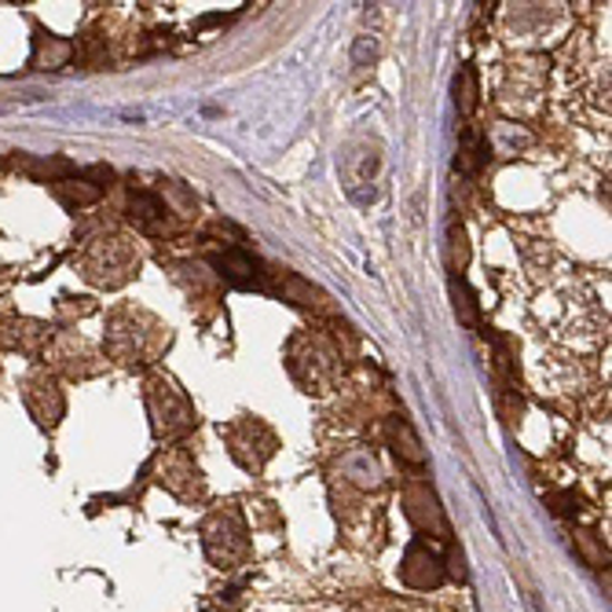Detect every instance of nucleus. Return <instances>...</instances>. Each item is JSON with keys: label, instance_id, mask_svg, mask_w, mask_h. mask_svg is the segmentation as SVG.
Returning a JSON list of instances; mask_svg holds the SVG:
<instances>
[{"label": "nucleus", "instance_id": "1", "mask_svg": "<svg viewBox=\"0 0 612 612\" xmlns=\"http://www.w3.org/2000/svg\"><path fill=\"white\" fill-rule=\"evenodd\" d=\"M140 272V257L129 247L126 239L110 235V239H96L89 250L81 253V275L89 279L92 287L114 290L121 283H129L132 275Z\"/></svg>", "mask_w": 612, "mask_h": 612}, {"label": "nucleus", "instance_id": "2", "mask_svg": "<svg viewBox=\"0 0 612 612\" xmlns=\"http://www.w3.org/2000/svg\"><path fill=\"white\" fill-rule=\"evenodd\" d=\"M165 341V330L158 327L151 315L143 312H118L114 320H110V330H107V349L110 357L121 360V363H137V360H147L154 357L158 349H162Z\"/></svg>", "mask_w": 612, "mask_h": 612}, {"label": "nucleus", "instance_id": "3", "mask_svg": "<svg viewBox=\"0 0 612 612\" xmlns=\"http://www.w3.org/2000/svg\"><path fill=\"white\" fill-rule=\"evenodd\" d=\"M202 535H205V554H210L213 565L220 569L239 565V561L250 554L247 524H242L239 513H217V518L205 521Z\"/></svg>", "mask_w": 612, "mask_h": 612}, {"label": "nucleus", "instance_id": "4", "mask_svg": "<svg viewBox=\"0 0 612 612\" xmlns=\"http://www.w3.org/2000/svg\"><path fill=\"white\" fill-rule=\"evenodd\" d=\"M22 403H27V411L33 414V422L44 425V430L59 425V419H63V411H67L63 389L56 385V378L48 371L27 374V382H22Z\"/></svg>", "mask_w": 612, "mask_h": 612}, {"label": "nucleus", "instance_id": "5", "mask_svg": "<svg viewBox=\"0 0 612 612\" xmlns=\"http://www.w3.org/2000/svg\"><path fill=\"white\" fill-rule=\"evenodd\" d=\"M151 414L158 422V430H162L165 437H177V433H188L194 425V411L188 408V400H183V393L177 385L169 382H158L154 393H151Z\"/></svg>", "mask_w": 612, "mask_h": 612}, {"label": "nucleus", "instance_id": "6", "mask_svg": "<svg viewBox=\"0 0 612 612\" xmlns=\"http://www.w3.org/2000/svg\"><path fill=\"white\" fill-rule=\"evenodd\" d=\"M400 576L408 586H419V591H433V586L444 583V561L425 543H411L408 554H403V569Z\"/></svg>", "mask_w": 612, "mask_h": 612}, {"label": "nucleus", "instance_id": "7", "mask_svg": "<svg viewBox=\"0 0 612 612\" xmlns=\"http://www.w3.org/2000/svg\"><path fill=\"white\" fill-rule=\"evenodd\" d=\"M403 503H408V518H411L414 524H419L422 532H437L440 540H444V535H448V521H444V513H440L437 495L430 492V488H425V484L408 488Z\"/></svg>", "mask_w": 612, "mask_h": 612}, {"label": "nucleus", "instance_id": "8", "mask_svg": "<svg viewBox=\"0 0 612 612\" xmlns=\"http://www.w3.org/2000/svg\"><path fill=\"white\" fill-rule=\"evenodd\" d=\"M48 334L30 320H0V345L19 349V352H37Z\"/></svg>", "mask_w": 612, "mask_h": 612}, {"label": "nucleus", "instance_id": "9", "mask_svg": "<svg viewBox=\"0 0 612 612\" xmlns=\"http://www.w3.org/2000/svg\"><path fill=\"white\" fill-rule=\"evenodd\" d=\"M132 220H137L143 231H154L165 220V202L158 199V194L137 191L132 194Z\"/></svg>", "mask_w": 612, "mask_h": 612}, {"label": "nucleus", "instance_id": "10", "mask_svg": "<svg viewBox=\"0 0 612 612\" xmlns=\"http://www.w3.org/2000/svg\"><path fill=\"white\" fill-rule=\"evenodd\" d=\"M220 268V275H228L235 287H257V264L242 253H224L213 261Z\"/></svg>", "mask_w": 612, "mask_h": 612}, {"label": "nucleus", "instance_id": "11", "mask_svg": "<svg viewBox=\"0 0 612 612\" xmlns=\"http://www.w3.org/2000/svg\"><path fill=\"white\" fill-rule=\"evenodd\" d=\"M70 52H73V48H70L67 41H59V37H48V44H44V41L37 44V56H33V63H37V67H41V63H48L44 70H59V67H63L67 59H70Z\"/></svg>", "mask_w": 612, "mask_h": 612}, {"label": "nucleus", "instance_id": "12", "mask_svg": "<svg viewBox=\"0 0 612 612\" xmlns=\"http://www.w3.org/2000/svg\"><path fill=\"white\" fill-rule=\"evenodd\" d=\"M576 543H580V554L586 558V565L602 569V565H605V561H609V550H605L602 543H598V540H594V535H591V532H580V535H576Z\"/></svg>", "mask_w": 612, "mask_h": 612}]
</instances>
